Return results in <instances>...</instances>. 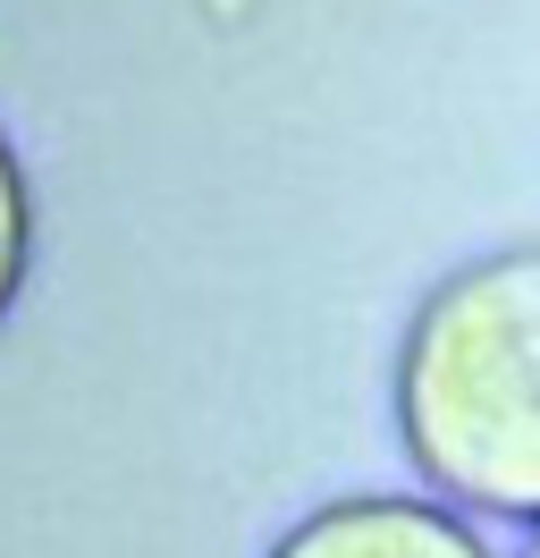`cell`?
<instances>
[{
	"label": "cell",
	"mask_w": 540,
	"mask_h": 558,
	"mask_svg": "<svg viewBox=\"0 0 540 558\" xmlns=\"http://www.w3.org/2000/svg\"><path fill=\"white\" fill-rule=\"evenodd\" d=\"M397 440L456 517L540 533V245L472 254L397 339Z\"/></svg>",
	"instance_id": "1"
},
{
	"label": "cell",
	"mask_w": 540,
	"mask_h": 558,
	"mask_svg": "<svg viewBox=\"0 0 540 558\" xmlns=\"http://www.w3.org/2000/svg\"><path fill=\"white\" fill-rule=\"evenodd\" d=\"M262 558H499L481 542V524L456 517L447 499L414 490H346L296 517Z\"/></svg>",
	"instance_id": "2"
},
{
	"label": "cell",
	"mask_w": 540,
	"mask_h": 558,
	"mask_svg": "<svg viewBox=\"0 0 540 558\" xmlns=\"http://www.w3.org/2000/svg\"><path fill=\"white\" fill-rule=\"evenodd\" d=\"M26 271H34V186H26V161H17L9 128H0V322L17 314Z\"/></svg>",
	"instance_id": "3"
},
{
	"label": "cell",
	"mask_w": 540,
	"mask_h": 558,
	"mask_svg": "<svg viewBox=\"0 0 540 558\" xmlns=\"http://www.w3.org/2000/svg\"><path fill=\"white\" fill-rule=\"evenodd\" d=\"M524 558H540V533H532V542H524Z\"/></svg>",
	"instance_id": "4"
}]
</instances>
